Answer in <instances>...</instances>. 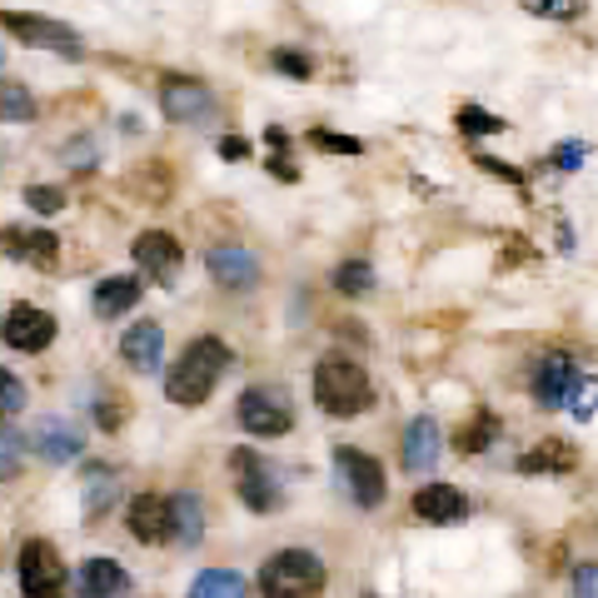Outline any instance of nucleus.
Instances as JSON below:
<instances>
[{
  "label": "nucleus",
  "mask_w": 598,
  "mask_h": 598,
  "mask_svg": "<svg viewBox=\"0 0 598 598\" xmlns=\"http://www.w3.org/2000/svg\"><path fill=\"white\" fill-rule=\"evenodd\" d=\"M224 369H230V350H224V340L199 334V340H190L185 350H180L175 369L164 375V399L180 404V410H199V404L215 394V385L224 379Z\"/></svg>",
  "instance_id": "obj_1"
},
{
  "label": "nucleus",
  "mask_w": 598,
  "mask_h": 598,
  "mask_svg": "<svg viewBox=\"0 0 598 598\" xmlns=\"http://www.w3.org/2000/svg\"><path fill=\"white\" fill-rule=\"evenodd\" d=\"M315 404L329 419H354L375 404V385L364 375V364L350 354H325L315 364Z\"/></svg>",
  "instance_id": "obj_2"
},
{
  "label": "nucleus",
  "mask_w": 598,
  "mask_h": 598,
  "mask_svg": "<svg viewBox=\"0 0 598 598\" xmlns=\"http://www.w3.org/2000/svg\"><path fill=\"white\" fill-rule=\"evenodd\" d=\"M329 584L319 553L309 549H280L259 569V594L265 598H319Z\"/></svg>",
  "instance_id": "obj_3"
},
{
  "label": "nucleus",
  "mask_w": 598,
  "mask_h": 598,
  "mask_svg": "<svg viewBox=\"0 0 598 598\" xmlns=\"http://www.w3.org/2000/svg\"><path fill=\"white\" fill-rule=\"evenodd\" d=\"M15 574H21L25 598H65V563H60L56 544L25 539L15 553Z\"/></svg>",
  "instance_id": "obj_4"
},
{
  "label": "nucleus",
  "mask_w": 598,
  "mask_h": 598,
  "mask_svg": "<svg viewBox=\"0 0 598 598\" xmlns=\"http://www.w3.org/2000/svg\"><path fill=\"white\" fill-rule=\"evenodd\" d=\"M240 429L255 439H280L294 429V410H290V399H284V389H270V385H259V389H245L240 394V410H235Z\"/></svg>",
  "instance_id": "obj_5"
},
{
  "label": "nucleus",
  "mask_w": 598,
  "mask_h": 598,
  "mask_svg": "<svg viewBox=\"0 0 598 598\" xmlns=\"http://www.w3.org/2000/svg\"><path fill=\"white\" fill-rule=\"evenodd\" d=\"M160 110H164V120L199 130L220 115V100H215V90L205 81H195V75H170V81L160 85Z\"/></svg>",
  "instance_id": "obj_6"
},
{
  "label": "nucleus",
  "mask_w": 598,
  "mask_h": 598,
  "mask_svg": "<svg viewBox=\"0 0 598 598\" xmlns=\"http://www.w3.org/2000/svg\"><path fill=\"white\" fill-rule=\"evenodd\" d=\"M334 469H340V484L350 489V499L359 509H379L389 499V479H385V464L375 454H364L354 444L334 449Z\"/></svg>",
  "instance_id": "obj_7"
},
{
  "label": "nucleus",
  "mask_w": 598,
  "mask_h": 598,
  "mask_svg": "<svg viewBox=\"0 0 598 598\" xmlns=\"http://www.w3.org/2000/svg\"><path fill=\"white\" fill-rule=\"evenodd\" d=\"M0 25L11 30L21 46H36V50H60V56L81 60L85 46H81V30L65 21H50V15H30V11H5Z\"/></svg>",
  "instance_id": "obj_8"
},
{
  "label": "nucleus",
  "mask_w": 598,
  "mask_h": 598,
  "mask_svg": "<svg viewBox=\"0 0 598 598\" xmlns=\"http://www.w3.org/2000/svg\"><path fill=\"white\" fill-rule=\"evenodd\" d=\"M578 385V359L563 350H549L534 359V375H528V389L539 399V410H563L569 404V389Z\"/></svg>",
  "instance_id": "obj_9"
},
{
  "label": "nucleus",
  "mask_w": 598,
  "mask_h": 598,
  "mask_svg": "<svg viewBox=\"0 0 598 598\" xmlns=\"http://www.w3.org/2000/svg\"><path fill=\"white\" fill-rule=\"evenodd\" d=\"M230 469L240 474V499H245V509L274 514V509L284 504V489H280V479H274V469L270 464H259L249 449H235V454H230Z\"/></svg>",
  "instance_id": "obj_10"
},
{
  "label": "nucleus",
  "mask_w": 598,
  "mask_h": 598,
  "mask_svg": "<svg viewBox=\"0 0 598 598\" xmlns=\"http://www.w3.org/2000/svg\"><path fill=\"white\" fill-rule=\"evenodd\" d=\"M439 454H444V435L429 414L404 424V439H399V464L404 474H435L439 469Z\"/></svg>",
  "instance_id": "obj_11"
},
{
  "label": "nucleus",
  "mask_w": 598,
  "mask_h": 598,
  "mask_svg": "<svg viewBox=\"0 0 598 598\" xmlns=\"http://www.w3.org/2000/svg\"><path fill=\"white\" fill-rule=\"evenodd\" d=\"M0 340L21 354H40L56 344V319L40 305H15L11 315H5V325H0Z\"/></svg>",
  "instance_id": "obj_12"
},
{
  "label": "nucleus",
  "mask_w": 598,
  "mask_h": 598,
  "mask_svg": "<svg viewBox=\"0 0 598 598\" xmlns=\"http://www.w3.org/2000/svg\"><path fill=\"white\" fill-rule=\"evenodd\" d=\"M30 449H36L46 464H75V459L85 454V439L71 419L46 414V419H36V429H30Z\"/></svg>",
  "instance_id": "obj_13"
},
{
  "label": "nucleus",
  "mask_w": 598,
  "mask_h": 598,
  "mask_svg": "<svg viewBox=\"0 0 598 598\" xmlns=\"http://www.w3.org/2000/svg\"><path fill=\"white\" fill-rule=\"evenodd\" d=\"M130 255H135V265H141L150 280L160 284H175L180 274V259H185V249H180L175 235H164V230H145L135 245H130Z\"/></svg>",
  "instance_id": "obj_14"
},
{
  "label": "nucleus",
  "mask_w": 598,
  "mask_h": 598,
  "mask_svg": "<svg viewBox=\"0 0 598 598\" xmlns=\"http://www.w3.org/2000/svg\"><path fill=\"white\" fill-rule=\"evenodd\" d=\"M410 509L419 524H435V528H449V524H464V518H469V499H464L454 484H424V489H414Z\"/></svg>",
  "instance_id": "obj_15"
},
{
  "label": "nucleus",
  "mask_w": 598,
  "mask_h": 598,
  "mask_svg": "<svg viewBox=\"0 0 598 598\" xmlns=\"http://www.w3.org/2000/svg\"><path fill=\"white\" fill-rule=\"evenodd\" d=\"M205 265H210V280L230 294L255 290V280H259V259L249 255L245 245H215L210 255H205Z\"/></svg>",
  "instance_id": "obj_16"
},
{
  "label": "nucleus",
  "mask_w": 598,
  "mask_h": 598,
  "mask_svg": "<svg viewBox=\"0 0 598 598\" xmlns=\"http://www.w3.org/2000/svg\"><path fill=\"white\" fill-rule=\"evenodd\" d=\"M514 469L524 474V479H563V474L578 469V449L569 444V439H539L528 454H518Z\"/></svg>",
  "instance_id": "obj_17"
},
{
  "label": "nucleus",
  "mask_w": 598,
  "mask_h": 598,
  "mask_svg": "<svg viewBox=\"0 0 598 598\" xmlns=\"http://www.w3.org/2000/svg\"><path fill=\"white\" fill-rule=\"evenodd\" d=\"M0 249L21 265H36V270H50L60 259V240L50 230H21V224H5L0 230Z\"/></svg>",
  "instance_id": "obj_18"
},
{
  "label": "nucleus",
  "mask_w": 598,
  "mask_h": 598,
  "mask_svg": "<svg viewBox=\"0 0 598 598\" xmlns=\"http://www.w3.org/2000/svg\"><path fill=\"white\" fill-rule=\"evenodd\" d=\"M120 359L130 369H141V375H155L164 359V329L155 319H141V325L125 329V340H120Z\"/></svg>",
  "instance_id": "obj_19"
},
{
  "label": "nucleus",
  "mask_w": 598,
  "mask_h": 598,
  "mask_svg": "<svg viewBox=\"0 0 598 598\" xmlns=\"http://www.w3.org/2000/svg\"><path fill=\"white\" fill-rule=\"evenodd\" d=\"M125 528L141 544H164V539H170V504H164L160 493H141V499H130Z\"/></svg>",
  "instance_id": "obj_20"
},
{
  "label": "nucleus",
  "mask_w": 598,
  "mask_h": 598,
  "mask_svg": "<svg viewBox=\"0 0 598 598\" xmlns=\"http://www.w3.org/2000/svg\"><path fill=\"white\" fill-rule=\"evenodd\" d=\"M170 504V539L180 544V549H195L199 539H205V504H199V493L180 489L164 499Z\"/></svg>",
  "instance_id": "obj_21"
},
{
  "label": "nucleus",
  "mask_w": 598,
  "mask_h": 598,
  "mask_svg": "<svg viewBox=\"0 0 598 598\" xmlns=\"http://www.w3.org/2000/svg\"><path fill=\"white\" fill-rule=\"evenodd\" d=\"M125 594H130V574L120 569L115 559H106V553L85 559V569H81V598H125Z\"/></svg>",
  "instance_id": "obj_22"
},
{
  "label": "nucleus",
  "mask_w": 598,
  "mask_h": 598,
  "mask_svg": "<svg viewBox=\"0 0 598 598\" xmlns=\"http://www.w3.org/2000/svg\"><path fill=\"white\" fill-rule=\"evenodd\" d=\"M135 305H141V280L135 274H110V280L95 284V319H120Z\"/></svg>",
  "instance_id": "obj_23"
},
{
  "label": "nucleus",
  "mask_w": 598,
  "mask_h": 598,
  "mask_svg": "<svg viewBox=\"0 0 598 598\" xmlns=\"http://www.w3.org/2000/svg\"><path fill=\"white\" fill-rule=\"evenodd\" d=\"M499 435H504V419H499L493 410H474V414H469V424L459 429L454 449H459V454H484V449H489Z\"/></svg>",
  "instance_id": "obj_24"
},
{
  "label": "nucleus",
  "mask_w": 598,
  "mask_h": 598,
  "mask_svg": "<svg viewBox=\"0 0 598 598\" xmlns=\"http://www.w3.org/2000/svg\"><path fill=\"white\" fill-rule=\"evenodd\" d=\"M190 598H245V578L235 569H205L190 588Z\"/></svg>",
  "instance_id": "obj_25"
},
{
  "label": "nucleus",
  "mask_w": 598,
  "mask_h": 598,
  "mask_svg": "<svg viewBox=\"0 0 598 598\" xmlns=\"http://www.w3.org/2000/svg\"><path fill=\"white\" fill-rule=\"evenodd\" d=\"M0 120L5 125H30L36 120V95L15 81H0Z\"/></svg>",
  "instance_id": "obj_26"
},
{
  "label": "nucleus",
  "mask_w": 598,
  "mask_h": 598,
  "mask_svg": "<svg viewBox=\"0 0 598 598\" xmlns=\"http://www.w3.org/2000/svg\"><path fill=\"white\" fill-rule=\"evenodd\" d=\"M110 504H115V474H110V469H90V474H85V518L106 514Z\"/></svg>",
  "instance_id": "obj_27"
},
{
  "label": "nucleus",
  "mask_w": 598,
  "mask_h": 598,
  "mask_svg": "<svg viewBox=\"0 0 598 598\" xmlns=\"http://www.w3.org/2000/svg\"><path fill=\"white\" fill-rule=\"evenodd\" d=\"M334 290L354 294V300L375 290V270H369V259H344L340 270H334Z\"/></svg>",
  "instance_id": "obj_28"
},
{
  "label": "nucleus",
  "mask_w": 598,
  "mask_h": 598,
  "mask_svg": "<svg viewBox=\"0 0 598 598\" xmlns=\"http://www.w3.org/2000/svg\"><path fill=\"white\" fill-rule=\"evenodd\" d=\"M454 125H459V135H499V130H504V120L489 115L484 106H459L454 110Z\"/></svg>",
  "instance_id": "obj_29"
},
{
  "label": "nucleus",
  "mask_w": 598,
  "mask_h": 598,
  "mask_svg": "<svg viewBox=\"0 0 598 598\" xmlns=\"http://www.w3.org/2000/svg\"><path fill=\"white\" fill-rule=\"evenodd\" d=\"M563 410L574 414L578 424H588L598 414V379H588V375H578V385L569 389V404H563Z\"/></svg>",
  "instance_id": "obj_30"
},
{
  "label": "nucleus",
  "mask_w": 598,
  "mask_h": 598,
  "mask_svg": "<svg viewBox=\"0 0 598 598\" xmlns=\"http://www.w3.org/2000/svg\"><path fill=\"white\" fill-rule=\"evenodd\" d=\"M528 15H544V21H578L584 15V0H518Z\"/></svg>",
  "instance_id": "obj_31"
},
{
  "label": "nucleus",
  "mask_w": 598,
  "mask_h": 598,
  "mask_svg": "<svg viewBox=\"0 0 598 598\" xmlns=\"http://www.w3.org/2000/svg\"><path fill=\"white\" fill-rule=\"evenodd\" d=\"M60 160L71 164V170H95V160H100V145H95L90 135H75V141L60 145Z\"/></svg>",
  "instance_id": "obj_32"
},
{
  "label": "nucleus",
  "mask_w": 598,
  "mask_h": 598,
  "mask_svg": "<svg viewBox=\"0 0 598 598\" xmlns=\"http://www.w3.org/2000/svg\"><path fill=\"white\" fill-rule=\"evenodd\" d=\"M21 410H25V385H21V375L0 369V419H15Z\"/></svg>",
  "instance_id": "obj_33"
},
{
  "label": "nucleus",
  "mask_w": 598,
  "mask_h": 598,
  "mask_svg": "<svg viewBox=\"0 0 598 598\" xmlns=\"http://www.w3.org/2000/svg\"><path fill=\"white\" fill-rule=\"evenodd\" d=\"M309 145H315V150H329V155H364V141L334 135V130H309Z\"/></svg>",
  "instance_id": "obj_34"
},
{
  "label": "nucleus",
  "mask_w": 598,
  "mask_h": 598,
  "mask_svg": "<svg viewBox=\"0 0 598 598\" xmlns=\"http://www.w3.org/2000/svg\"><path fill=\"white\" fill-rule=\"evenodd\" d=\"M270 60H274V71L290 75V81H309V75H315V60L300 56V50H274Z\"/></svg>",
  "instance_id": "obj_35"
},
{
  "label": "nucleus",
  "mask_w": 598,
  "mask_h": 598,
  "mask_svg": "<svg viewBox=\"0 0 598 598\" xmlns=\"http://www.w3.org/2000/svg\"><path fill=\"white\" fill-rule=\"evenodd\" d=\"M25 205H30L36 215H60L65 210V195H60L56 185H30L25 190Z\"/></svg>",
  "instance_id": "obj_36"
},
{
  "label": "nucleus",
  "mask_w": 598,
  "mask_h": 598,
  "mask_svg": "<svg viewBox=\"0 0 598 598\" xmlns=\"http://www.w3.org/2000/svg\"><path fill=\"white\" fill-rule=\"evenodd\" d=\"M584 155H588L584 141H563V145H553V164H559V170H578V164H584Z\"/></svg>",
  "instance_id": "obj_37"
},
{
  "label": "nucleus",
  "mask_w": 598,
  "mask_h": 598,
  "mask_svg": "<svg viewBox=\"0 0 598 598\" xmlns=\"http://www.w3.org/2000/svg\"><path fill=\"white\" fill-rule=\"evenodd\" d=\"M574 598H598V563H578L574 569Z\"/></svg>",
  "instance_id": "obj_38"
},
{
  "label": "nucleus",
  "mask_w": 598,
  "mask_h": 598,
  "mask_svg": "<svg viewBox=\"0 0 598 598\" xmlns=\"http://www.w3.org/2000/svg\"><path fill=\"white\" fill-rule=\"evenodd\" d=\"M474 160H479L484 175H499V180H509V185H524V170H514V164H499L493 155H474Z\"/></svg>",
  "instance_id": "obj_39"
},
{
  "label": "nucleus",
  "mask_w": 598,
  "mask_h": 598,
  "mask_svg": "<svg viewBox=\"0 0 598 598\" xmlns=\"http://www.w3.org/2000/svg\"><path fill=\"white\" fill-rule=\"evenodd\" d=\"M15 464H21V439H15V435H0V479H11Z\"/></svg>",
  "instance_id": "obj_40"
},
{
  "label": "nucleus",
  "mask_w": 598,
  "mask_h": 598,
  "mask_svg": "<svg viewBox=\"0 0 598 598\" xmlns=\"http://www.w3.org/2000/svg\"><path fill=\"white\" fill-rule=\"evenodd\" d=\"M95 419H100V429H120V424H125V399L110 394L106 410H95Z\"/></svg>",
  "instance_id": "obj_41"
},
{
  "label": "nucleus",
  "mask_w": 598,
  "mask_h": 598,
  "mask_svg": "<svg viewBox=\"0 0 598 598\" xmlns=\"http://www.w3.org/2000/svg\"><path fill=\"white\" fill-rule=\"evenodd\" d=\"M265 170H270L274 180H284V185H294V180H300V164H290L284 155H270V160H265Z\"/></svg>",
  "instance_id": "obj_42"
},
{
  "label": "nucleus",
  "mask_w": 598,
  "mask_h": 598,
  "mask_svg": "<svg viewBox=\"0 0 598 598\" xmlns=\"http://www.w3.org/2000/svg\"><path fill=\"white\" fill-rule=\"evenodd\" d=\"M220 155H224V160H245V155H249V141H240V135H224V141H220Z\"/></svg>",
  "instance_id": "obj_43"
},
{
  "label": "nucleus",
  "mask_w": 598,
  "mask_h": 598,
  "mask_svg": "<svg viewBox=\"0 0 598 598\" xmlns=\"http://www.w3.org/2000/svg\"><path fill=\"white\" fill-rule=\"evenodd\" d=\"M364 598H375V594H364Z\"/></svg>",
  "instance_id": "obj_44"
}]
</instances>
